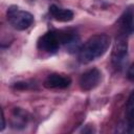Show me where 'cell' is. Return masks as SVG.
Masks as SVG:
<instances>
[{"label":"cell","mask_w":134,"mask_h":134,"mask_svg":"<svg viewBox=\"0 0 134 134\" xmlns=\"http://www.w3.org/2000/svg\"><path fill=\"white\" fill-rule=\"evenodd\" d=\"M110 45V37L106 34H98L90 37L79 50V61L82 64L90 63L102 57Z\"/></svg>","instance_id":"1"},{"label":"cell","mask_w":134,"mask_h":134,"mask_svg":"<svg viewBox=\"0 0 134 134\" xmlns=\"http://www.w3.org/2000/svg\"><path fill=\"white\" fill-rule=\"evenodd\" d=\"M6 16L9 24L17 30H24L28 28L34 22V17L30 13L22 10L16 5L8 7Z\"/></svg>","instance_id":"2"},{"label":"cell","mask_w":134,"mask_h":134,"mask_svg":"<svg viewBox=\"0 0 134 134\" xmlns=\"http://www.w3.org/2000/svg\"><path fill=\"white\" fill-rule=\"evenodd\" d=\"M127 52H128V42H127V36L124 34H119L114 42L113 49H112V63L116 66L119 67L124 62L125 59L127 58Z\"/></svg>","instance_id":"3"},{"label":"cell","mask_w":134,"mask_h":134,"mask_svg":"<svg viewBox=\"0 0 134 134\" xmlns=\"http://www.w3.org/2000/svg\"><path fill=\"white\" fill-rule=\"evenodd\" d=\"M60 43L61 42L58 32L48 31L44 34L42 37H40V39L38 40V48L43 51L53 53L58 50Z\"/></svg>","instance_id":"4"},{"label":"cell","mask_w":134,"mask_h":134,"mask_svg":"<svg viewBox=\"0 0 134 134\" xmlns=\"http://www.w3.org/2000/svg\"><path fill=\"white\" fill-rule=\"evenodd\" d=\"M117 25L120 29V34L126 36L134 34V6H128L120 15Z\"/></svg>","instance_id":"5"},{"label":"cell","mask_w":134,"mask_h":134,"mask_svg":"<svg viewBox=\"0 0 134 134\" xmlns=\"http://www.w3.org/2000/svg\"><path fill=\"white\" fill-rule=\"evenodd\" d=\"M100 81V72L96 68L85 71L80 77V87L84 91H90L95 88Z\"/></svg>","instance_id":"6"},{"label":"cell","mask_w":134,"mask_h":134,"mask_svg":"<svg viewBox=\"0 0 134 134\" xmlns=\"http://www.w3.org/2000/svg\"><path fill=\"white\" fill-rule=\"evenodd\" d=\"M71 84V79L67 75L51 73L44 81V86L48 89H64Z\"/></svg>","instance_id":"7"},{"label":"cell","mask_w":134,"mask_h":134,"mask_svg":"<svg viewBox=\"0 0 134 134\" xmlns=\"http://www.w3.org/2000/svg\"><path fill=\"white\" fill-rule=\"evenodd\" d=\"M49 13L55 20L61 22H68L73 19V13L70 9L60 8L54 4L49 6Z\"/></svg>","instance_id":"8"},{"label":"cell","mask_w":134,"mask_h":134,"mask_svg":"<svg viewBox=\"0 0 134 134\" xmlns=\"http://www.w3.org/2000/svg\"><path fill=\"white\" fill-rule=\"evenodd\" d=\"M128 131L134 133V107L129 111L128 114Z\"/></svg>","instance_id":"9"},{"label":"cell","mask_w":134,"mask_h":134,"mask_svg":"<svg viewBox=\"0 0 134 134\" xmlns=\"http://www.w3.org/2000/svg\"><path fill=\"white\" fill-rule=\"evenodd\" d=\"M127 77H128L129 81L134 82V63L129 67L128 72H127Z\"/></svg>","instance_id":"10"},{"label":"cell","mask_w":134,"mask_h":134,"mask_svg":"<svg viewBox=\"0 0 134 134\" xmlns=\"http://www.w3.org/2000/svg\"><path fill=\"white\" fill-rule=\"evenodd\" d=\"M131 105H134V91L130 94L129 99H128V106H131Z\"/></svg>","instance_id":"11"}]
</instances>
